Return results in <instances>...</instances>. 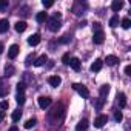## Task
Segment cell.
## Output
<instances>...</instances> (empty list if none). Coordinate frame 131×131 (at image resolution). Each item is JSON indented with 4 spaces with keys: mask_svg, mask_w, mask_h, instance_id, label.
I'll use <instances>...</instances> for the list:
<instances>
[{
    "mask_svg": "<svg viewBox=\"0 0 131 131\" xmlns=\"http://www.w3.org/2000/svg\"><path fill=\"white\" fill-rule=\"evenodd\" d=\"M88 8V5L86 3H82V2H76L74 3V6H73V13L76 14V16H82L83 14V11Z\"/></svg>",
    "mask_w": 131,
    "mask_h": 131,
    "instance_id": "obj_2",
    "label": "cell"
},
{
    "mask_svg": "<svg viewBox=\"0 0 131 131\" xmlns=\"http://www.w3.org/2000/svg\"><path fill=\"white\" fill-rule=\"evenodd\" d=\"M60 43H68V42H71V36H68V34H65L60 40H59Z\"/></svg>",
    "mask_w": 131,
    "mask_h": 131,
    "instance_id": "obj_32",
    "label": "cell"
},
{
    "mask_svg": "<svg viewBox=\"0 0 131 131\" xmlns=\"http://www.w3.org/2000/svg\"><path fill=\"white\" fill-rule=\"evenodd\" d=\"M129 26H131V20H129L128 17H126V19H123V20H122V28H125V29H128Z\"/></svg>",
    "mask_w": 131,
    "mask_h": 131,
    "instance_id": "obj_30",
    "label": "cell"
},
{
    "mask_svg": "<svg viewBox=\"0 0 131 131\" xmlns=\"http://www.w3.org/2000/svg\"><path fill=\"white\" fill-rule=\"evenodd\" d=\"M48 83L51 85V86H54V88H57L60 83H62V79L59 77V76H51L49 79H48Z\"/></svg>",
    "mask_w": 131,
    "mask_h": 131,
    "instance_id": "obj_11",
    "label": "cell"
},
{
    "mask_svg": "<svg viewBox=\"0 0 131 131\" xmlns=\"http://www.w3.org/2000/svg\"><path fill=\"white\" fill-rule=\"evenodd\" d=\"M86 128H88V120H86V119L80 120V122L76 125V131H86Z\"/></svg>",
    "mask_w": 131,
    "mask_h": 131,
    "instance_id": "obj_17",
    "label": "cell"
},
{
    "mask_svg": "<svg viewBox=\"0 0 131 131\" xmlns=\"http://www.w3.org/2000/svg\"><path fill=\"white\" fill-rule=\"evenodd\" d=\"M51 99L49 97H46V96H42V97H39V106L42 108V110H46L49 105H51Z\"/></svg>",
    "mask_w": 131,
    "mask_h": 131,
    "instance_id": "obj_7",
    "label": "cell"
},
{
    "mask_svg": "<svg viewBox=\"0 0 131 131\" xmlns=\"http://www.w3.org/2000/svg\"><path fill=\"white\" fill-rule=\"evenodd\" d=\"M36 123H37V119H28L26 122H25V128L26 129H29V128H32V126H36Z\"/></svg>",
    "mask_w": 131,
    "mask_h": 131,
    "instance_id": "obj_23",
    "label": "cell"
},
{
    "mask_svg": "<svg viewBox=\"0 0 131 131\" xmlns=\"http://www.w3.org/2000/svg\"><path fill=\"white\" fill-rule=\"evenodd\" d=\"M25 91V83L23 82H19L17 83V93H23Z\"/></svg>",
    "mask_w": 131,
    "mask_h": 131,
    "instance_id": "obj_35",
    "label": "cell"
},
{
    "mask_svg": "<svg viewBox=\"0 0 131 131\" xmlns=\"http://www.w3.org/2000/svg\"><path fill=\"white\" fill-rule=\"evenodd\" d=\"M73 88H74V90H76V91H77V93H79L82 97H83V99H86V97L90 96V91L86 90V86H85V85H80V83H74V85H73Z\"/></svg>",
    "mask_w": 131,
    "mask_h": 131,
    "instance_id": "obj_4",
    "label": "cell"
},
{
    "mask_svg": "<svg viewBox=\"0 0 131 131\" xmlns=\"http://www.w3.org/2000/svg\"><path fill=\"white\" fill-rule=\"evenodd\" d=\"M119 25V16H113L111 19H110V26L111 28H116Z\"/></svg>",
    "mask_w": 131,
    "mask_h": 131,
    "instance_id": "obj_27",
    "label": "cell"
},
{
    "mask_svg": "<svg viewBox=\"0 0 131 131\" xmlns=\"http://www.w3.org/2000/svg\"><path fill=\"white\" fill-rule=\"evenodd\" d=\"M63 116H65V111H63V106L62 105H57L52 111H51V114H49V119H52V117H56L57 120H56V123L57 122H62L63 120Z\"/></svg>",
    "mask_w": 131,
    "mask_h": 131,
    "instance_id": "obj_1",
    "label": "cell"
},
{
    "mask_svg": "<svg viewBox=\"0 0 131 131\" xmlns=\"http://www.w3.org/2000/svg\"><path fill=\"white\" fill-rule=\"evenodd\" d=\"M70 60H71V57H70V54L67 52V54H63V57H62V62L65 63V65H68L70 63Z\"/></svg>",
    "mask_w": 131,
    "mask_h": 131,
    "instance_id": "obj_33",
    "label": "cell"
},
{
    "mask_svg": "<svg viewBox=\"0 0 131 131\" xmlns=\"http://www.w3.org/2000/svg\"><path fill=\"white\" fill-rule=\"evenodd\" d=\"M23 77H25V82H31V77H29V73H25L23 74ZM23 82V83H25Z\"/></svg>",
    "mask_w": 131,
    "mask_h": 131,
    "instance_id": "obj_41",
    "label": "cell"
},
{
    "mask_svg": "<svg viewBox=\"0 0 131 131\" xmlns=\"http://www.w3.org/2000/svg\"><path fill=\"white\" fill-rule=\"evenodd\" d=\"M102 67H103V60L97 59V60H94V63L91 65V71H93V73H97V71L102 70Z\"/></svg>",
    "mask_w": 131,
    "mask_h": 131,
    "instance_id": "obj_10",
    "label": "cell"
},
{
    "mask_svg": "<svg viewBox=\"0 0 131 131\" xmlns=\"http://www.w3.org/2000/svg\"><path fill=\"white\" fill-rule=\"evenodd\" d=\"M125 74L126 76H131V67H129V65H126V67H125Z\"/></svg>",
    "mask_w": 131,
    "mask_h": 131,
    "instance_id": "obj_39",
    "label": "cell"
},
{
    "mask_svg": "<svg viewBox=\"0 0 131 131\" xmlns=\"http://www.w3.org/2000/svg\"><path fill=\"white\" fill-rule=\"evenodd\" d=\"M105 62H106V65H108V67H114V65L119 62V59H117L116 56H106Z\"/></svg>",
    "mask_w": 131,
    "mask_h": 131,
    "instance_id": "obj_20",
    "label": "cell"
},
{
    "mask_svg": "<svg viewBox=\"0 0 131 131\" xmlns=\"http://www.w3.org/2000/svg\"><path fill=\"white\" fill-rule=\"evenodd\" d=\"M45 62H48V57H46V54H42L40 57L36 59L34 65H36V67H42V65H45Z\"/></svg>",
    "mask_w": 131,
    "mask_h": 131,
    "instance_id": "obj_19",
    "label": "cell"
},
{
    "mask_svg": "<svg viewBox=\"0 0 131 131\" xmlns=\"http://www.w3.org/2000/svg\"><path fill=\"white\" fill-rule=\"evenodd\" d=\"M20 13H22V16H28V8H26V6H25V8H22V9L19 11V14H20Z\"/></svg>",
    "mask_w": 131,
    "mask_h": 131,
    "instance_id": "obj_40",
    "label": "cell"
},
{
    "mask_svg": "<svg viewBox=\"0 0 131 131\" xmlns=\"http://www.w3.org/2000/svg\"><path fill=\"white\" fill-rule=\"evenodd\" d=\"M106 122H108V117H106L105 114H100V116H97V117L94 119V126H96V128H102Z\"/></svg>",
    "mask_w": 131,
    "mask_h": 131,
    "instance_id": "obj_5",
    "label": "cell"
},
{
    "mask_svg": "<svg viewBox=\"0 0 131 131\" xmlns=\"http://www.w3.org/2000/svg\"><path fill=\"white\" fill-rule=\"evenodd\" d=\"M3 48H5V46H3V43H2V42H0V54H2V52H3Z\"/></svg>",
    "mask_w": 131,
    "mask_h": 131,
    "instance_id": "obj_44",
    "label": "cell"
},
{
    "mask_svg": "<svg viewBox=\"0 0 131 131\" xmlns=\"http://www.w3.org/2000/svg\"><path fill=\"white\" fill-rule=\"evenodd\" d=\"M20 117H22V111H20V110H16V111H13V116H11L13 122H19V120H20Z\"/></svg>",
    "mask_w": 131,
    "mask_h": 131,
    "instance_id": "obj_22",
    "label": "cell"
},
{
    "mask_svg": "<svg viewBox=\"0 0 131 131\" xmlns=\"http://www.w3.org/2000/svg\"><path fill=\"white\" fill-rule=\"evenodd\" d=\"M93 29H94V32H97V31H102V29H100V23H99V22H94V25H93Z\"/></svg>",
    "mask_w": 131,
    "mask_h": 131,
    "instance_id": "obj_37",
    "label": "cell"
},
{
    "mask_svg": "<svg viewBox=\"0 0 131 131\" xmlns=\"http://www.w3.org/2000/svg\"><path fill=\"white\" fill-rule=\"evenodd\" d=\"M5 119V111H0V122Z\"/></svg>",
    "mask_w": 131,
    "mask_h": 131,
    "instance_id": "obj_42",
    "label": "cell"
},
{
    "mask_svg": "<svg viewBox=\"0 0 131 131\" xmlns=\"http://www.w3.org/2000/svg\"><path fill=\"white\" fill-rule=\"evenodd\" d=\"M26 26H28V25H26V22H25V20H19V22L14 25V28H16V31H17V32H23V31L26 29Z\"/></svg>",
    "mask_w": 131,
    "mask_h": 131,
    "instance_id": "obj_12",
    "label": "cell"
},
{
    "mask_svg": "<svg viewBox=\"0 0 131 131\" xmlns=\"http://www.w3.org/2000/svg\"><path fill=\"white\" fill-rule=\"evenodd\" d=\"M122 119H123L122 113H120V111H116V113H114V120H116V122H120Z\"/></svg>",
    "mask_w": 131,
    "mask_h": 131,
    "instance_id": "obj_34",
    "label": "cell"
},
{
    "mask_svg": "<svg viewBox=\"0 0 131 131\" xmlns=\"http://www.w3.org/2000/svg\"><path fill=\"white\" fill-rule=\"evenodd\" d=\"M100 99H106V96H108V93H110V85L106 83V85H102L100 86Z\"/></svg>",
    "mask_w": 131,
    "mask_h": 131,
    "instance_id": "obj_18",
    "label": "cell"
},
{
    "mask_svg": "<svg viewBox=\"0 0 131 131\" xmlns=\"http://www.w3.org/2000/svg\"><path fill=\"white\" fill-rule=\"evenodd\" d=\"M117 102H119V106L120 108H125L126 106V96L123 93H119L117 94Z\"/></svg>",
    "mask_w": 131,
    "mask_h": 131,
    "instance_id": "obj_16",
    "label": "cell"
},
{
    "mask_svg": "<svg viewBox=\"0 0 131 131\" xmlns=\"http://www.w3.org/2000/svg\"><path fill=\"white\" fill-rule=\"evenodd\" d=\"M8 131H19V129H17V126H11V128H9Z\"/></svg>",
    "mask_w": 131,
    "mask_h": 131,
    "instance_id": "obj_45",
    "label": "cell"
},
{
    "mask_svg": "<svg viewBox=\"0 0 131 131\" xmlns=\"http://www.w3.org/2000/svg\"><path fill=\"white\" fill-rule=\"evenodd\" d=\"M5 74H6L8 77H11V76H14V74H16V68L13 67V65H8V67L5 68Z\"/></svg>",
    "mask_w": 131,
    "mask_h": 131,
    "instance_id": "obj_21",
    "label": "cell"
},
{
    "mask_svg": "<svg viewBox=\"0 0 131 131\" xmlns=\"http://www.w3.org/2000/svg\"><path fill=\"white\" fill-rule=\"evenodd\" d=\"M8 0H0V11H5V9H8Z\"/></svg>",
    "mask_w": 131,
    "mask_h": 131,
    "instance_id": "obj_29",
    "label": "cell"
},
{
    "mask_svg": "<svg viewBox=\"0 0 131 131\" xmlns=\"http://www.w3.org/2000/svg\"><path fill=\"white\" fill-rule=\"evenodd\" d=\"M52 5H54V2H51V0H46V2L43 0V6H45V8H51Z\"/></svg>",
    "mask_w": 131,
    "mask_h": 131,
    "instance_id": "obj_38",
    "label": "cell"
},
{
    "mask_svg": "<svg viewBox=\"0 0 131 131\" xmlns=\"http://www.w3.org/2000/svg\"><path fill=\"white\" fill-rule=\"evenodd\" d=\"M60 26H62V23H60V20H59V19L51 17V19L48 20V28H49V31L56 32V31H59V29H60Z\"/></svg>",
    "mask_w": 131,
    "mask_h": 131,
    "instance_id": "obj_3",
    "label": "cell"
},
{
    "mask_svg": "<svg viewBox=\"0 0 131 131\" xmlns=\"http://www.w3.org/2000/svg\"><path fill=\"white\" fill-rule=\"evenodd\" d=\"M85 25H86V20H82V22H80V23H79V26H80V28H83V26H85Z\"/></svg>",
    "mask_w": 131,
    "mask_h": 131,
    "instance_id": "obj_43",
    "label": "cell"
},
{
    "mask_svg": "<svg viewBox=\"0 0 131 131\" xmlns=\"http://www.w3.org/2000/svg\"><path fill=\"white\" fill-rule=\"evenodd\" d=\"M103 103H105V99H97V100H94V108L96 110H102L103 108Z\"/></svg>",
    "mask_w": 131,
    "mask_h": 131,
    "instance_id": "obj_26",
    "label": "cell"
},
{
    "mask_svg": "<svg viewBox=\"0 0 131 131\" xmlns=\"http://www.w3.org/2000/svg\"><path fill=\"white\" fill-rule=\"evenodd\" d=\"M122 8H123V2H120V0H114V2L111 3V9L114 13H119Z\"/></svg>",
    "mask_w": 131,
    "mask_h": 131,
    "instance_id": "obj_14",
    "label": "cell"
},
{
    "mask_svg": "<svg viewBox=\"0 0 131 131\" xmlns=\"http://www.w3.org/2000/svg\"><path fill=\"white\" fill-rule=\"evenodd\" d=\"M19 54V45H11L9 49H8V57L9 59H16Z\"/></svg>",
    "mask_w": 131,
    "mask_h": 131,
    "instance_id": "obj_9",
    "label": "cell"
},
{
    "mask_svg": "<svg viewBox=\"0 0 131 131\" xmlns=\"http://www.w3.org/2000/svg\"><path fill=\"white\" fill-rule=\"evenodd\" d=\"M8 28H9V22H8V19H2V20H0V34L6 32Z\"/></svg>",
    "mask_w": 131,
    "mask_h": 131,
    "instance_id": "obj_15",
    "label": "cell"
},
{
    "mask_svg": "<svg viewBox=\"0 0 131 131\" xmlns=\"http://www.w3.org/2000/svg\"><path fill=\"white\" fill-rule=\"evenodd\" d=\"M25 99H26V97H25L23 93H17V96H16V102H17L19 105H23V103H25Z\"/></svg>",
    "mask_w": 131,
    "mask_h": 131,
    "instance_id": "obj_25",
    "label": "cell"
},
{
    "mask_svg": "<svg viewBox=\"0 0 131 131\" xmlns=\"http://www.w3.org/2000/svg\"><path fill=\"white\" fill-rule=\"evenodd\" d=\"M6 94H8V88L3 86L2 82H0V97H3V96H6Z\"/></svg>",
    "mask_w": 131,
    "mask_h": 131,
    "instance_id": "obj_31",
    "label": "cell"
},
{
    "mask_svg": "<svg viewBox=\"0 0 131 131\" xmlns=\"http://www.w3.org/2000/svg\"><path fill=\"white\" fill-rule=\"evenodd\" d=\"M28 43H29L31 46H36V45H39V43H40V34H32V36L28 39Z\"/></svg>",
    "mask_w": 131,
    "mask_h": 131,
    "instance_id": "obj_13",
    "label": "cell"
},
{
    "mask_svg": "<svg viewBox=\"0 0 131 131\" xmlns=\"http://www.w3.org/2000/svg\"><path fill=\"white\" fill-rule=\"evenodd\" d=\"M36 62V56H34V52L32 54H29L28 57H26V60H25V63H26V67H29L31 63H34Z\"/></svg>",
    "mask_w": 131,
    "mask_h": 131,
    "instance_id": "obj_28",
    "label": "cell"
},
{
    "mask_svg": "<svg viewBox=\"0 0 131 131\" xmlns=\"http://www.w3.org/2000/svg\"><path fill=\"white\" fill-rule=\"evenodd\" d=\"M48 19V16H46V13H39L37 16H36V20L39 22V23H43L45 20Z\"/></svg>",
    "mask_w": 131,
    "mask_h": 131,
    "instance_id": "obj_24",
    "label": "cell"
},
{
    "mask_svg": "<svg viewBox=\"0 0 131 131\" xmlns=\"http://www.w3.org/2000/svg\"><path fill=\"white\" fill-rule=\"evenodd\" d=\"M68 65H70L74 71H80V60H79L77 57H71V60H70Z\"/></svg>",
    "mask_w": 131,
    "mask_h": 131,
    "instance_id": "obj_8",
    "label": "cell"
},
{
    "mask_svg": "<svg viewBox=\"0 0 131 131\" xmlns=\"http://www.w3.org/2000/svg\"><path fill=\"white\" fill-rule=\"evenodd\" d=\"M8 102L6 100H3V102H0V111H3V110H8Z\"/></svg>",
    "mask_w": 131,
    "mask_h": 131,
    "instance_id": "obj_36",
    "label": "cell"
},
{
    "mask_svg": "<svg viewBox=\"0 0 131 131\" xmlns=\"http://www.w3.org/2000/svg\"><path fill=\"white\" fill-rule=\"evenodd\" d=\"M103 40H105V34H103V31H97V32H94V36H93V42H94L96 45H102Z\"/></svg>",
    "mask_w": 131,
    "mask_h": 131,
    "instance_id": "obj_6",
    "label": "cell"
}]
</instances>
